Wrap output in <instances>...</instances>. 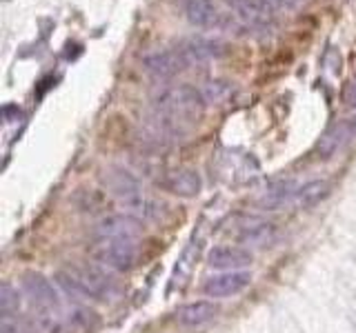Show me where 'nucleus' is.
<instances>
[{
  "label": "nucleus",
  "mask_w": 356,
  "mask_h": 333,
  "mask_svg": "<svg viewBox=\"0 0 356 333\" xmlns=\"http://www.w3.org/2000/svg\"><path fill=\"white\" fill-rule=\"evenodd\" d=\"M56 282L70 296L85 300H111L118 293L114 280H109V275L94 264H72L67 269L56 271Z\"/></svg>",
  "instance_id": "obj_1"
},
{
  "label": "nucleus",
  "mask_w": 356,
  "mask_h": 333,
  "mask_svg": "<svg viewBox=\"0 0 356 333\" xmlns=\"http://www.w3.org/2000/svg\"><path fill=\"white\" fill-rule=\"evenodd\" d=\"M205 105L207 103L203 98V92H198L194 87L181 85V87L165 89V92L156 98L154 109L185 129V125H189V122H198V118L203 116Z\"/></svg>",
  "instance_id": "obj_2"
},
{
  "label": "nucleus",
  "mask_w": 356,
  "mask_h": 333,
  "mask_svg": "<svg viewBox=\"0 0 356 333\" xmlns=\"http://www.w3.org/2000/svg\"><path fill=\"white\" fill-rule=\"evenodd\" d=\"M94 260L111 271H131L138 262V249L125 240H96L92 247Z\"/></svg>",
  "instance_id": "obj_3"
},
{
  "label": "nucleus",
  "mask_w": 356,
  "mask_h": 333,
  "mask_svg": "<svg viewBox=\"0 0 356 333\" xmlns=\"http://www.w3.org/2000/svg\"><path fill=\"white\" fill-rule=\"evenodd\" d=\"M96 240H125L136 242L143 236V220L131 214H114L96 225Z\"/></svg>",
  "instance_id": "obj_4"
},
{
  "label": "nucleus",
  "mask_w": 356,
  "mask_h": 333,
  "mask_svg": "<svg viewBox=\"0 0 356 333\" xmlns=\"http://www.w3.org/2000/svg\"><path fill=\"white\" fill-rule=\"evenodd\" d=\"M252 284V273L245 271H222L218 275H211L203 282V293L209 298H234L243 293Z\"/></svg>",
  "instance_id": "obj_5"
},
{
  "label": "nucleus",
  "mask_w": 356,
  "mask_h": 333,
  "mask_svg": "<svg viewBox=\"0 0 356 333\" xmlns=\"http://www.w3.org/2000/svg\"><path fill=\"white\" fill-rule=\"evenodd\" d=\"M254 255L250 249L236 247V244H220V247L209 249L207 264L218 271H245L252 264Z\"/></svg>",
  "instance_id": "obj_6"
},
{
  "label": "nucleus",
  "mask_w": 356,
  "mask_h": 333,
  "mask_svg": "<svg viewBox=\"0 0 356 333\" xmlns=\"http://www.w3.org/2000/svg\"><path fill=\"white\" fill-rule=\"evenodd\" d=\"M220 314V307L211 300H196V302H187L178 307L176 311V322L185 329H200L214 322Z\"/></svg>",
  "instance_id": "obj_7"
},
{
  "label": "nucleus",
  "mask_w": 356,
  "mask_h": 333,
  "mask_svg": "<svg viewBox=\"0 0 356 333\" xmlns=\"http://www.w3.org/2000/svg\"><path fill=\"white\" fill-rule=\"evenodd\" d=\"M22 289H25V293L33 300V305L38 309L56 311L60 307V298L56 287L40 273H27L25 280H22Z\"/></svg>",
  "instance_id": "obj_8"
},
{
  "label": "nucleus",
  "mask_w": 356,
  "mask_h": 333,
  "mask_svg": "<svg viewBox=\"0 0 356 333\" xmlns=\"http://www.w3.org/2000/svg\"><path fill=\"white\" fill-rule=\"evenodd\" d=\"M143 65H145V69H147L156 78H172L178 71L187 69V65H185L183 56H181V51H178V49H172V51H156V53L145 56Z\"/></svg>",
  "instance_id": "obj_9"
},
{
  "label": "nucleus",
  "mask_w": 356,
  "mask_h": 333,
  "mask_svg": "<svg viewBox=\"0 0 356 333\" xmlns=\"http://www.w3.org/2000/svg\"><path fill=\"white\" fill-rule=\"evenodd\" d=\"M163 187L178 198H194L200 194L203 180H200V176L194 169H176L165 176Z\"/></svg>",
  "instance_id": "obj_10"
},
{
  "label": "nucleus",
  "mask_w": 356,
  "mask_h": 333,
  "mask_svg": "<svg viewBox=\"0 0 356 333\" xmlns=\"http://www.w3.org/2000/svg\"><path fill=\"white\" fill-rule=\"evenodd\" d=\"M181 51L183 60L187 67L192 65H203V62H209V60H216L218 56H222V47L218 42H211V40H203V38H192L187 40L185 44L178 47Z\"/></svg>",
  "instance_id": "obj_11"
},
{
  "label": "nucleus",
  "mask_w": 356,
  "mask_h": 333,
  "mask_svg": "<svg viewBox=\"0 0 356 333\" xmlns=\"http://www.w3.org/2000/svg\"><path fill=\"white\" fill-rule=\"evenodd\" d=\"M107 187L111 189V194H114L116 198H120L127 207L131 203H136L138 198H143L138 180L125 169H111L107 176Z\"/></svg>",
  "instance_id": "obj_12"
},
{
  "label": "nucleus",
  "mask_w": 356,
  "mask_h": 333,
  "mask_svg": "<svg viewBox=\"0 0 356 333\" xmlns=\"http://www.w3.org/2000/svg\"><path fill=\"white\" fill-rule=\"evenodd\" d=\"M236 14L252 27H267L272 22L274 9L265 0H232Z\"/></svg>",
  "instance_id": "obj_13"
},
{
  "label": "nucleus",
  "mask_w": 356,
  "mask_h": 333,
  "mask_svg": "<svg viewBox=\"0 0 356 333\" xmlns=\"http://www.w3.org/2000/svg\"><path fill=\"white\" fill-rule=\"evenodd\" d=\"M238 238L243 244L248 247H256V249H267L272 247L278 238V229L272 222H256V225H248L241 233Z\"/></svg>",
  "instance_id": "obj_14"
},
{
  "label": "nucleus",
  "mask_w": 356,
  "mask_h": 333,
  "mask_svg": "<svg viewBox=\"0 0 356 333\" xmlns=\"http://www.w3.org/2000/svg\"><path fill=\"white\" fill-rule=\"evenodd\" d=\"M350 140H352V138H350L348 122H337V125H332V127L321 136V140H318V144H316V151L321 153V158H332V155H334V153H339Z\"/></svg>",
  "instance_id": "obj_15"
},
{
  "label": "nucleus",
  "mask_w": 356,
  "mask_h": 333,
  "mask_svg": "<svg viewBox=\"0 0 356 333\" xmlns=\"http://www.w3.org/2000/svg\"><path fill=\"white\" fill-rule=\"evenodd\" d=\"M185 14L198 27H216L220 22V14L211 0H185Z\"/></svg>",
  "instance_id": "obj_16"
},
{
  "label": "nucleus",
  "mask_w": 356,
  "mask_h": 333,
  "mask_svg": "<svg viewBox=\"0 0 356 333\" xmlns=\"http://www.w3.org/2000/svg\"><path fill=\"white\" fill-rule=\"evenodd\" d=\"M327 194H330V182L327 180H309L305 185L296 187L292 207H298V209L314 207V205L321 203L323 198H327Z\"/></svg>",
  "instance_id": "obj_17"
},
{
  "label": "nucleus",
  "mask_w": 356,
  "mask_h": 333,
  "mask_svg": "<svg viewBox=\"0 0 356 333\" xmlns=\"http://www.w3.org/2000/svg\"><path fill=\"white\" fill-rule=\"evenodd\" d=\"M200 92H203V98H205L207 105H222L232 98L234 87L229 83H222V80H209L203 89H200Z\"/></svg>",
  "instance_id": "obj_18"
},
{
  "label": "nucleus",
  "mask_w": 356,
  "mask_h": 333,
  "mask_svg": "<svg viewBox=\"0 0 356 333\" xmlns=\"http://www.w3.org/2000/svg\"><path fill=\"white\" fill-rule=\"evenodd\" d=\"M18 309H20V296L14 287L5 282L0 287V311H3V316H16Z\"/></svg>",
  "instance_id": "obj_19"
},
{
  "label": "nucleus",
  "mask_w": 356,
  "mask_h": 333,
  "mask_svg": "<svg viewBox=\"0 0 356 333\" xmlns=\"http://www.w3.org/2000/svg\"><path fill=\"white\" fill-rule=\"evenodd\" d=\"M0 333H22V329L18 327V320L14 316H3V322H0Z\"/></svg>",
  "instance_id": "obj_20"
},
{
  "label": "nucleus",
  "mask_w": 356,
  "mask_h": 333,
  "mask_svg": "<svg viewBox=\"0 0 356 333\" xmlns=\"http://www.w3.org/2000/svg\"><path fill=\"white\" fill-rule=\"evenodd\" d=\"M265 3L276 11V9H296L303 0H265Z\"/></svg>",
  "instance_id": "obj_21"
},
{
  "label": "nucleus",
  "mask_w": 356,
  "mask_h": 333,
  "mask_svg": "<svg viewBox=\"0 0 356 333\" xmlns=\"http://www.w3.org/2000/svg\"><path fill=\"white\" fill-rule=\"evenodd\" d=\"M345 122H348V129H350V138H352V140H356V114H354L352 118H348V120H345Z\"/></svg>",
  "instance_id": "obj_22"
},
{
  "label": "nucleus",
  "mask_w": 356,
  "mask_h": 333,
  "mask_svg": "<svg viewBox=\"0 0 356 333\" xmlns=\"http://www.w3.org/2000/svg\"><path fill=\"white\" fill-rule=\"evenodd\" d=\"M348 100L352 105H356V80L350 85V89H348Z\"/></svg>",
  "instance_id": "obj_23"
}]
</instances>
